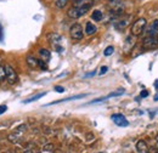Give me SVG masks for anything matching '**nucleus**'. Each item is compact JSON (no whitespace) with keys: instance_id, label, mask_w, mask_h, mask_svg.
<instances>
[{"instance_id":"1","label":"nucleus","mask_w":158,"mask_h":153,"mask_svg":"<svg viewBox=\"0 0 158 153\" xmlns=\"http://www.w3.org/2000/svg\"><path fill=\"white\" fill-rule=\"evenodd\" d=\"M91 6H72L68 11H67V15L68 17L71 19H80L81 16H84L85 14H88L90 11Z\"/></svg>"},{"instance_id":"2","label":"nucleus","mask_w":158,"mask_h":153,"mask_svg":"<svg viewBox=\"0 0 158 153\" xmlns=\"http://www.w3.org/2000/svg\"><path fill=\"white\" fill-rule=\"evenodd\" d=\"M146 27H147V21H146V19H142V17L138 19L133 23L131 29H130V33L134 37H139V35H141L143 33V31H145Z\"/></svg>"},{"instance_id":"3","label":"nucleus","mask_w":158,"mask_h":153,"mask_svg":"<svg viewBox=\"0 0 158 153\" xmlns=\"http://www.w3.org/2000/svg\"><path fill=\"white\" fill-rule=\"evenodd\" d=\"M158 46V37L157 35H146L142 40V48L145 50H152Z\"/></svg>"},{"instance_id":"4","label":"nucleus","mask_w":158,"mask_h":153,"mask_svg":"<svg viewBox=\"0 0 158 153\" xmlns=\"http://www.w3.org/2000/svg\"><path fill=\"white\" fill-rule=\"evenodd\" d=\"M69 35H71V38L73 39V40H80V39H83V37H84V29H83L81 24L74 23L71 27V29H69Z\"/></svg>"},{"instance_id":"5","label":"nucleus","mask_w":158,"mask_h":153,"mask_svg":"<svg viewBox=\"0 0 158 153\" xmlns=\"http://www.w3.org/2000/svg\"><path fill=\"white\" fill-rule=\"evenodd\" d=\"M5 68H6V80L9 81V84H11V85L16 84V83L19 81L17 72H16V71L10 66V64H6V66H5Z\"/></svg>"},{"instance_id":"6","label":"nucleus","mask_w":158,"mask_h":153,"mask_svg":"<svg viewBox=\"0 0 158 153\" xmlns=\"http://www.w3.org/2000/svg\"><path fill=\"white\" fill-rule=\"evenodd\" d=\"M111 118H112L113 123L118 126H128L129 125V122L127 120V118L123 114H113Z\"/></svg>"},{"instance_id":"7","label":"nucleus","mask_w":158,"mask_h":153,"mask_svg":"<svg viewBox=\"0 0 158 153\" xmlns=\"http://www.w3.org/2000/svg\"><path fill=\"white\" fill-rule=\"evenodd\" d=\"M61 35L57 34V33H50L49 35H48V40H49V43L51 44V45H54V46H56L57 48V45H59L60 43H61Z\"/></svg>"},{"instance_id":"8","label":"nucleus","mask_w":158,"mask_h":153,"mask_svg":"<svg viewBox=\"0 0 158 153\" xmlns=\"http://www.w3.org/2000/svg\"><path fill=\"white\" fill-rule=\"evenodd\" d=\"M26 62H27L28 67H29V68H32V69H35V68H38V67H39V60H38V58H35L34 56H27Z\"/></svg>"},{"instance_id":"9","label":"nucleus","mask_w":158,"mask_h":153,"mask_svg":"<svg viewBox=\"0 0 158 153\" xmlns=\"http://www.w3.org/2000/svg\"><path fill=\"white\" fill-rule=\"evenodd\" d=\"M136 151L140 153H147L148 151H150V147L147 146L146 141H143V140H139L138 142H136Z\"/></svg>"},{"instance_id":"10","label":"nucleus","mask_w":158,"mask_h":153,"mask_svg":"<svg viewBox=\"0 0 158 153\" xmlns=\"http://www.w3.org/2000/svg\"><path fill=\"white\" fill-rule=\"evenodd\" d=\"M158 34V19H155L150 28L146 32V35H157Z\"/></svg>"},{"instance_id":"11","label":"nucleus","mask_w":158,"mask_h":153,"mask_svg":"<svg viewBox=\"0 0 158 153\" xmlns=\"http://www.w3.org/2000/svg\"><path fill=\"white\" fill-rule=\"evenodd\" d=\"M96 32H98V28H96V26L94 23H91V22H86L85 23V33L88 35H93Z\"/></svg>"},{"instance_id":"12","label":"nucleus","mask_w":158,"mask_h":153,"mask_svg":"<svg viewBox=\"0 0 158 153\" xmlns=\"http://www.w3.org/2000/svg\"><path fill=\"white\" fill-rule=\"evenodd\" d=\"M39 56L40 58L43 60V61H45V62H48L50 57H51V54H50V51L49 50H46V49H40L39 50Z\"/></svg>"},{"instance_id":"13","label":"nucleus","mask_w":158,"mask_h":153,"mask_svg":"<svg viewBox=\"0 0 158 153\" xmlns=\"http://www.w3.org/2000/svg\"><path fill=\"white\" fill-rule=\"evenodd\" d=\"M94 1L93 0H74L73 6H93Z\"/></svg>"},{"instance_id":"14","label":"nucleus","mask_w":158,"mask_h":153,"mask_svg":"<svg viewBox=\"0 0 158 153\" xmlns=\"http://www.w3.org/2000/svg\"><path fill=\"white\" fill-rule=\"evenodd\" d=\"M91 19H94L95 22H100L101 19H103V14L100 10H94L93 14H91Z\"/></svg>"},{"instance_id":"15","label":"nucleus","mask_w":158,"mask_h":153,"mask_svg":"<svg viewBox=\"0 0 158 153\" xmlns=\"http://www.w3.org/2000/svg\"><path fill=\"white\" fill-rule=\"evenodd\" d=\"M85 95H77V96H72V97H68V98H64V100H60V101H56V102H52L50 105H54V103H59V102H67V101H71V100H77V98H81Z\"/></svg>"},{"instance_id":"16","label":"nucleus","mask_w":158,"mask_h":153,"mask_svg":"<svg viewBox=\"0 0 158 153\" xmlns=\"http://www.w3.org/2000/svg\"><path fill=\"white\" fill-rule=\"evenodd\" d=\"M46 93H41V94H38V95L33 96V97H31V98H28V100H26V101H23L24 103H29V102H33V101H35V100H39V98H41L43 96L45 95Z\"/></svg>"},{"instance_id":"17","label":"nucleus","mask_w":158,"mask_h":153,"mask_svg":"<svg viewBox=\"0 0 158 153\" xmlns=\"http://www.w3.org/2000/svg\"><path fill=\"white\" fill-rule=\"evenodd\" d=\"M6 80V68L0 64V81Z\"/></svg>"},{"instance_id":"18","label":"nucleus","mask_w":158,"mask_h":153,"mask_svg":"<svg viewBox=\"0 0 158 153\" xmlns=\"http://www.w3.org/2000/svg\"><path fill=\"white\" fill-rule=\"evenodd\" d=\"M68 1H69V0H56V7H57V9H63V7L67 5Z\"/></svg>"},{"instance_id":"19","label":"nucleus","mask_w":158,"mask_h":153,"mask_svg":"<svg viewBox=\"0 0 158 153\" xmlns=\"http://www.w3.org/2000/svg\"><path fill=\"white\" fill-rule=\"evenodd\" d=\"M113 52H114V48H113V46H107V48L105 49V51H103V55H105V56H111Z\"/></svg>"},{"instance_id":"20","label":"nucleus","mask_w":158,"mask_h":153,"mask_svg":"<svg viewBox=\"0 0 158 153\" xmlns=\"http://www.w3.org/2000/svg\"><path fill=\"white\" fill-rule=\"evenodd\" d=\"M43 151H44V152H52V151H54V145L50 143V145L44 146V147H43Z\"/></svg>"},{"instance_id":"21","label":"nucleus","mask_w":158,"mask_h":153,"mask_svg":"<svg viewBox=\"0 0 158 153\" xmlns=\"http://www.w3.org/2000/svg\"><path fill=\"white\" fill-rule=\"evenodd\" d=\"M6 110H7V107H6L5 105H1V106H0V114L5 113V112H6Z\"/></svg>"},{"instance_id":"22","label":"nucleus","mask_w":158,"mask_h":153,"mask_svg":"<svg viewBox=\"0 0 158 153\" xmlns=\"http://www.w3.org/2000/svg\"><path fill=\"white\" fill-rule=\"evenodd\" d=\"M107 69H108V68H107L106 66H103V67H101V69H100V74H105V73L107 72Z\"/></svg>"},{"instance_id":"23","label":"nucleus","mask_w":158,"mask_h":153,"mask_svg":"<svg viewBox=\"0 0 158 153\" xmlns=\"http://www.w3.org/2000/svg\"><path fill=\"white\" fill-rule=\"evenodd\" d=\"M55 90H56L57 93H63V91H64V89H63L62 86H59V85H57V86H55Z\"/></svg>"},{"instance_id":"24","label":"nucleus","mask_w":158,"mask_h":153,"mask_svg":"<svg viewBox=\"0 0 158 153\" xmlns=\"http://www.w3.org/2000/svg\"><path fill=\"white\" fill-rule=\"evenodd\" d=\"M140 95H141V97H147V96H148V93H147L146 90H143V91H141Z\"/></svg>"},{"instance_id":"25","label":"nucleus","mask_w":158,"mask_h":153,"mask_svg":"<svg viewBox=\"0 0 158 153\" xmlns=\"http://www.w3.org/2000/svg\"><path fill=\"white\" fill-rule=\"evenodd\" d=\"M155 88L158 90V80H156V83H155Z\"/></svg>"},{"instance_id":"26","label":"nucleus","mask_w":158,"mask_h":153,"mask_svg":"<svg viewBox=\"0 0 158 153\" xmlns=\"http://www.w3.org/2000/svg\"><path fill=\"white\" fill-rule=\"evenodd\" d=\"M155 101H158V95L156 96V97H155Z\"/></svg>"},{"instance_id":"27","label":"nucleus","mask_w":158,"mask_h":153,"mask_svg":"<svg viewBox=\"0 0 158 153\" xmlns=\"http://www.w3.org/2000/svg\"><path fill=\"white\" fill-rule=\"evenodd\" d=\"M156 141H157V142H158V134L156 135Z\"/></svg>"},{"instance_id":"28","label":"nucleus","mask_w":158,"mask_h":153,"mask_svg":"<svg viewBox=\"0 0 158 153\" xmlns=\"http://www.w3.org/2000/svg\"><path fill=\"white\" fill-rule=\"evenodd\" d=\"M110 1H116V0H110Z\"/></svg>"}]
</instances>
